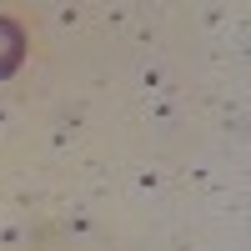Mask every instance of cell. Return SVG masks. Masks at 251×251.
Here are the masks:
<instances>
[{"instance_id":"cell-1","label":"cell","mask_w":251,"mask_h":251,"mask_svg":"<svg viewBox=\"0 0 251 251\" xmlns=\"http://www.w3.org/2000/svg\"><path fill=\"white\" fill-rule=\"evenodd\" d=\"M20 60H25V30H20L10 15H0V80L15 75Z\"/></svg>"}]
</instances>
